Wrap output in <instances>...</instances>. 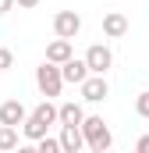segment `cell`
Listing matches in <instances>:
<instances>
[{
    "mask_svg": "<svg viewBox=\"0 0 149 153\" xmlns=\"http://www.w3.org/2000/svg\"><path fill=\"white\" fill-rule=\"evenodd\" d=\"M50 125H57V103L46 96L36 111H29V114H25V121H21V135L36 143V139H43V135L50 132Z\"/></svg>",
    "mask_w": 149,
    "mask_h": 153,
    "instance_id": "obj_1",
    "label": "cell"
},
{
    "mask_svg": "<svg viewBox=\"0 0 149 153\" xmlns=\"http://www.w3.org/2000/svg\"><path fill=\"white\" fill-rule=\"evenodd\" d=\"M78 128H82V139H85V146H89L92 153H107L114 146V135H110L107 121H103L100 114H85Z\"/></svg>",
    "mask_w": 149,
    "mask_h": 153,
    "instance_id": "obj_2",
    "label": "cell"
},
{
    "mask_svg": "<svg viewBox=\"0 0 149 153\" xmlns=\"http://www.w3.org/2000/svg\"><path fill=\"white\" fill-rule=\"evenodd\" d=\"M36 85L43 96H60V89H64V78H60V64H53V61H43L36 68Z\"/></svg>",
    "mask_w": 149,
    "mask_h": 153,
    "instance_id": "obj_3",
    "label": "cell"
},
{
    "mask_svg": "<svg viewBox=\"0 0 149 153\" xmlns=\"http://www.w3.org/2000/svg\"><path fill=\"white\" fill-rule=\"evenodd\" d=\"M85 68H89V75H107L114 68V53L107 43H92L89 50H85Z\"/></svg>",
    "mask_w": 149,
    "mask_h": 153,
    "instance_id": "obj_4",
    "label": "cell"
},
{
    "mask_svg": "<svg viewBox=\"0 0 149 153\" xmlns=\"http://www.w3.org/2000/svg\"><path fill=\"white\" fill-rule=\"evenodd\" d=\"M78 89H82V100H85V103H103V100L110 96L107 75H85L78 82Z\"/></svg>",
    "mask_w": 149,
    "mask_h": 153,
    "instance_id": "obj_5",
    "label": "cell"
},
{
    "mask_svg": "<svg viewBox=\"0 0 149 153\" xmlns=\"http://www.w3.org/2000/svg\"><path fill=\"white\" fill-rule=\"evenodd\" d=\"M53 32L60 39H74L82 32V14H74V11H57V14H53Z\"/></svg>",
    "mask_w": 149,
    "mask_h": 153,
    "instance_id": "obj_6",
    "label": "cell"
},
{
    "mask_svg": "<svg viewBox=\"0 0 149 153\" xmlns=\"http://www.w3.org/2000/svg\"><path fill=\"white\" fill-rule=\"evenodd\" d=\"M85 75H89V68H85V57L78 61V57L71 53V57L60 64V78H64V85H78V82H82Z\"/></svg>",
    "mask_w": 149,
    "mask_h": 153,
    "instance_id": "obj_7",
    "label": "cell"
},
{
    "mask_svg": "<svg viewBox=\"0 0 149 153\" xmlns=\"http://www.w3.org/2000/svg\"><path fill=\"white\" fill-rule=\"evenodd\" d=\"M60 153H78L85 146V139H82V128L78 125H60Z\"/></svg>",
    "mask_w": 149,
    "mask_h": 153,
    "instance_id": "obj_8",
    "label": "cell"
},
{
    "mask_svg": "<svg viewBox=\"0 0 149 153\" xmlns=\"http://www.w3.org/2000/svg\"><path fill=\"white\" fill-rule=\"evenodd\" d=\"M25 114H29V111H25L21 100H4V103H0V125H14V128H18V125L25 121Z\"/></svg>",
    "mask_w": 149,
    "mask_h": 153,
    "instance_id": "obj_9",
    "label": "cell"
},
{
    "mask_svg": "<svg viewBox=\"0 0 149 153\" xmlns=\"http://www.w3.org/2000/svg\"><path fill=\"white\" fill-rule=\"evenodd\" d=\"M124 32H128V18L121 11H107L103 14V36L107 39H121Z\"/></svg>",
    "mask_w": 149,
    "mask_h": 153,
    "instance_id": "obj_10",
    "label": "cell"
},
{
    "mask_svg": "<svg viewBox=\"0 0 149 153\" xmlns=\"http://www.w3.org/2000/svg\"><path fill=\"white\" fill-rule=\"evenodd\" d=\"M82 117H85V111H82V103H74V100H68V103L57 107V125H82Z\"/></svg>",
    "mask_w": 149,
    "mask_h": 153,
    "instance_id": "obj_11",
    "label": "cell"
},
{
    "mask_svg": "<svg viewBox=\"0 0 149 153\" xmlns=\"http://www.w3.org/2000/svg\"><path fill=\"white\" fill-rule=\"evenodd\" d=\"M71 53H74V50H71V39H60V36L46 46V61H53V64H64Z\"/></svg>",
    "mask_w": 149,
    "mask_h": 153,
    "instance_id": "obj_12",
    "label": "cell"
},
{
    "mask_svg": "<svg viewBox=\"0 0 149 153\" xmlns=\"http://www.w3.org/2000/svg\"><path fill=\"white\" fill-rule=\"evenodd\" d=\"M18 150V128L14 125H0V153Z\"/></svg>",
    "mask_w": 149,
    "mask_h": 153,
    "instance_id": "obj_13",
    "label": "cell"
},
{
    "mask_svg": "<svg viewBox=\"0 0 149 153\" xmlns=\"http://www.w3.org/2000/svg\"><path fill=\"white\" fill-rule=\"evenodd\" d=\"M36 150H39V153H60V139L43 135V139H36Z\"/></svg>",
    "mask_w": 149,
    "mask_h": 153,
    "instance_id": "obj_14",
    "label": "cell"
},
{
    "mask_svg": "<svg viewBox=\"0 0 149 153\" xmlns=\"http://www.w3.org/2000/svg\"><path fill=\"white\" fill-rule=\"evenodd\" d=\"M135 114H139V117H146V121H149V89L135 96Z\"/></svg>",
    "mask_w": 149,
    "mask_h": 153,
    "instance_id": "obj_15",
    "label": "cell"
},
{
    "mask_svg": "<svg viewBox=\"0 0 149 153\" xmlns=\"http://www.w3.org/2000/svg\"><path fill=\"white\" fill-rule=\"evenodd\" d=\"M11 68H14V53L7 46H0V71H11Z\"/></svg>",
    "mask_w": 149,
    "mask_h": 153,
    "instance_id": "obj_16",
    "label": "cell"
},
{
    "mask_svg": "<svg viewBox=\"0 0 149 153\" xmlns=\"http://www.w3.org/2000/svg\"><path fill=\"white\" fill-rule=\"evenodd\" d=\"M14 7H25V11H32V7H39V0H14Z\"/></svg>",
    "mask_w": 149,
    "mask_h": 153,
    "instance_id": "obj_17",
    "label": "cell"
},
{
    "mask_svg": "<svg viewBox=\"0 0 149 153\" xmlns=\"http://www.w3.org/2000/svg\"><path fill=\"white\" fill-rule=\"evenodd\" d=\"M135 150H139V153H149V135H142V139L135 143Z\"/></svg>",
    "mask_w": 149,
    "mask_h": 153,
    "instance_id": "obj_18",
    "label": "cell"
},
{
    "mask_svg": "<svg viewBox=\"0 0 149 153\" xmlns=\"http://www.w3.org/2000/svg\"><path fill=\"white\" fill-rule=\"evenodd\" d=\"M7 11H14V0H0V14H7Z\"/></svg>",
    "mask_w": 149,
    "mask_h": 153,
    "instance_id": "obj_19",
    "label": "cell"
}]
</instances>
